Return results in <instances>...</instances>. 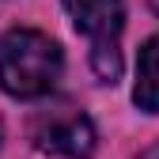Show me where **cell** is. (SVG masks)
Returning a JSON list of instances; mask_svg holds the SVG:
<instances>
[{
  "instance_id": "cell-5",
  "label": "cell",
  "mask_w": 159,
  "mask_h": 159,
  "mask_svg": "<svg viewBox=\"0 0 159 159\" xmlns=\"http://www.w3.org/2000/svg\"><path fill=\"white\" fill-rule=\"evenodd\" d=\"M136 159H159V144H152L148 152H140V155H136Z\"/></svg>"
},
{
  "instance_id": "cell-1",
  "label": "cell",
  "mask_w": 159,
  "mask_h": 159,
  "mask_svg": "<svg viewBox=\"0 0 159 159\" xmlns=\"http://www.w3.org/2000/svg\"><path fill=\"white\" fill-rule=\"evenodd\" d=\"M65 68L61 46L42 30H8L0 38V87L11 98H42L57 87Z\"/></svg>"
},
{
  "instance_id": "cell-4",
  "label": "cell",
  "mask_w": 159,
  "mask_h": 159,
  "mask_svg": "<svg viewBox=\"0 0 159 159\" xmlns=\"http://www.w3.org/2000/svg\"><path fill=\"white\" fill-rule=\"evenodd\" d=\"M133 102L159 114V34L148 38L140 46V61H136V87H133Z\"/></svg>"
},
{
  "instance_id": "cell-2",
  "label": "cell",
  "mask_w": 159,
  "mask_h": 159,
  "mask_svg": "<svg viewBox=\"0 0 159 159\" xmlns=\"http://www.w3.org/2000/svg\"><path fill=\"white\" fill-rule=\"evenodd\" d=\"M76 30L91 38V68L102 84H114L121 76V27H125V8L121 0H65Z\"/></svg>"
},
{
  "instance_id": "cell-6",
  "label": "cell",
  "mask_w": 159,
  "mask_h": 159,
  "mask_svg": "<svg viewBox=\"0 0 159 159\" xmlns=\"http://www.w3.org/2000/svg\"><path fill=\"white\" fill-rule=\"evenodd\" d=\"M0 140H4V125H0Z\"/></svg>"
},
{
  "instance_id": "cell-3",
  "label": "cell",
  "mask_w": 159,
  "mask_h": 159,
  "mask_svg": "<svg viewBox=\"0 0 159 159\" xmlns=\"http://www.w3.org/2000/svg\"><path fill=\"white\" fill-rule=\"evenodd\" d=\"M34 144L53 155L68 159H91L95 155V125L87 114H80L72 106H61L53 114H42L34 121Z\"/></svg>"
}]
</instances>
